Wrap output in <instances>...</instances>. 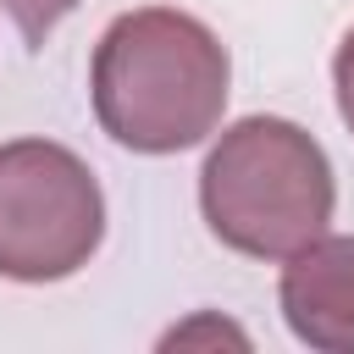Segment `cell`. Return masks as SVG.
Listing matches in <instances>:
<instances>
[{
	"mask_svg": "<svg viewBox=\"0 0 354 354\" xmlns=\"http://www.w3.org/2000/svg\"><path fill=\"white\" fill-rule=\"evenodd\" d=\"M332 88H337V111H343V122L354 133V28L343 33V44L332 55Z\"/></svg>",
	"mask_w": 354,
	"mask_h": 354,
	"instance_id": "6",
	"label": "cell"
},
{
	"mask_svg": "<svg viewBox=\"0 0 354 354\" xmlns=\"http://www.w3.org/2000/svg\"><path fill=\"white\" fill-rule=\"evenodd\" d=\"M227 44L188 11L144 6L116 17L88 66L100 127L133 155H177L216 133L227 111Z\"/></svg>",
	"mask_w": 354,
	"mask_h": 354,
	"instance_id": "1",
	"label": "cell"
},
{
	"mask_svg": "<svg viewBox=\"0 0 354 354\" xmlns=\"http://www.w3.org/2000/svg\"><path fill=\"white\" fill-rule=\"evenodd\" d=\"M0 6H6V17L17 22V33H22V39L39 50V44L55 33V22H61V17H66L77 0H0Z\"/></svg>",
	"mask_w": 354,
	"mask_h": 354,
	"instance_id": "5",
	"label": "cell"
},
{
	"mask_svg": "<svg viewBox=\"0 0 354 354\" xmlns=\"http://www.w3.org/2000/svg\"><path fill=\"white\" fill-rule=\"evenodd\" d=\"M105 238V194L83 155L55 138L0 144V277L61 282Z\"/></svg>",
	"mask_w": 354,
	"mask_h": 354,
	"instance_id": "3",
	"label": "cell"
},
{
	"mask_svg": "<svg viewBox=\"0 0 354 354\" xmlns=\"http://www.w3.org/2000/svg\"><path fill=\"white\" fill-rule=\"evenodd\" d=\"M282 315L299 343L354 354V238H310L282 266Z\"/></svg>",
	"mask_w": 354,
	"mask_h": 354,
	"instance_id": "4",
	"label": "cell"
},
{
	"mask_svg": "<svg viewBox=\"0 0 354 354\" xmlns=\"http://www.w3.org/2000/svg\"><path fill=\"white\" fill-rule=\"evenodd\" d=\"M332 205V160L288 116L232 122L199 171V210L210 232L249 260H288L326 232Z\"/></svg>",
	"mask_w": 354,
	"mask_h": 354,
	"instance_id": "2",
	"label": "cell"
}]
</instances>
